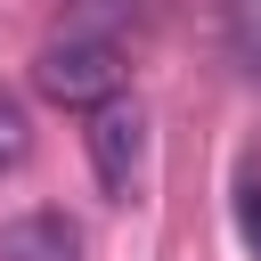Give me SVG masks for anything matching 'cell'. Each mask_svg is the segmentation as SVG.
<instances>
[{
	"label": "cell",
	"mask_w": 261,
	"mask_h": 261,
	"mask_svg": "<svg viewBox=\"0 0 261 261\" xmlns=\"http://www.w3.org/2000/svg\"><path fill=\"white\" fill-rule=\"evenodd\" d=\"M33 90H41L49 106H73V114H90V106L122 98L114 41H106V33H65V41H49V49L33 57Z\"/></svg>",
	"instance_id": "6da1fadb"
},
{
	"label": "cell",
	"mask_w": 261,
	"mask_h": 261,
	"mask_svg": "<svg viewBox=\"0 0 261 261\" xmlns=\"http://www.w3.org/2000/svg\"><path fill=\"white\" fill-rule=\"evenodd\" d=\"M82 147H90V171H98L106 204H130L139 163H147V106H139V98L90 106V114H82Z\"/></svg>",
	"instance_id": "7a4b0ae2"
},
{
	"label": "cell",
	"mask_w": 261,
	"mask_h": 261,
	"mask_svg": "<svg viewBox=\"0 0 261 261\" xmlns=\"http://www.w3.org/2000/svg\"><path fill=\"white\" fill-rule=\"evenodd\" d=\"M0 261H82V228L65 212H16L0 228Z\"/></svg>",
	"instance_id": "3957f363"
},
{
	"label": "cell",
	"mask_w": 261,
	"mask_h": 261,
	"mask_svg": "<svg viewBox=\"0 0 261 261\" xmlns=\"http://www.w3.org/2000/svg\"><path fill=\"white\" fill-rule=\"evenodd\" d=\"M24 155H33V106H24V90L0 82V179H8Z\"/></svg>",
	"instance_id": "277c9868"
},
{
	"label": "cell",
	"mask_w": 261,
	"mask_h": 261,
	"mask_svg": "<svg viewBox=\"0 0 261 261\" xmlns=\"http://www.w3.org/2000/svg\"><path fill=\"white\" fill-rule=\"evenodd\" d=\"M228 41H237V57L261 73V0H228Z\"/></svg>",
	"instance_id": "5b68a950"
},
{
	"label": "cell",
	"mask_w": 261,
	"mask_h": 261,
	"mask_svg": "<svg viewBox=\"0 0 261 261\" xmlns=\"http://www.w3.org/2000/svg\"><path fill=\"white\" fill-rule=\"evenodd\" d=\"M237 237H245V253L261 261V171L237 179Z\"/></svg>",
	"instance_id": "8992f818"
}]
</instances>
